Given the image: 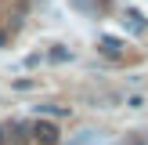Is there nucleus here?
Here are the masks:
<instances>
[{"label": "nucleus", "mask_w": 148, "mask_h": 145, "mask_svg": "<svg viewBox=\"0 0 148 145\" xmlns=\"http://www.w3.org/2000/svg\"><path fill=\"white\" fill-rule=\"evenodd\" d=\"M123 22L130 26V33H145V18H141L137 11H127V18H123Z\"/></svg>", "instance_id": "7ed1b4c3"}, {"label": "nucleus", "mask_w": 148, "mask_h": 145, "mask_svg": "<svg viewBox=\"0 0 148 145\" xmlns=\"http://www.w3.org/2000/svg\"><path fill=\"white\" fill-rule=\"evenodd\" d=\"M130 145H145V142H137V138H134V142H130Z\"/></svg>", "instance_id": "0eeeda50"}, {"label": "nucleus", "mask_w": 148, "mask_h": 145, "mask_svg": "<svg viewBox=\"0 0 148 145\" xmlns=\"http://www.w3.org/2000/svg\"><path fill=\"white\" fill-rule=\"evenodd\" d=\"M29 134H33L36 145H58V138H62V134H58V127H54L51 120H36L33 127H29Z\"/></svg>", "instance_id": "f257e3e1"}, {"label": "nucleus", "mask_w": 148, "mask_h": 145, "mask_svg": "<svg viewBox=\"0 0 148 145\" xmlns=\"http://www.w3.org/2000/svg\"><path fill=\"white\" fill-rule=\"evenodd\" d=\"M98 51H101L105 58H123V44L112 40V36H101V40H98Z\"/></svg>", "instance_id": "f03ea898"}, {"label": "nucleus", "mask_w": 148, "mask_h": 145, "mask_svg": "<svg viewBox=\"0 0 148 145\" xmlns=\"http://www.w3.org/2000/svg\"><path fill=\"white\" fill-rule=\"evenodd\" d=\"M76 7H83V11H105L108 7V0H72Z\"/></svg>", "instance_id": "20e7f679"}, {"label": "nucleus", "mask_w": 148, "mask_h": 145, "mask_svg": "<svg viewBox=\"0 0 148 145\" xmlns=\"http://www.w3.org/2000/svg\"><path fill=\"white\" fill-rule=\"evenodd\" d=\"M4 44H7V33H4V29H0V47H4Z\"/></svg>", "instance_id": "39448f33"}, {"label": "nucleus", "mask_w": 148, "mask_h": 145, "mask_svg": "<svg viewBox=\"0 0 148 145\" xmlns=\"http://www.w3.org/2000/svg\"><path fill=\"white\" fill-rule=\"evenodd\" d=\"M4 142H7V134H4V127H0V145H4Z\"/></svg>", "instance_id": "423d86ee"}]
</instances>
